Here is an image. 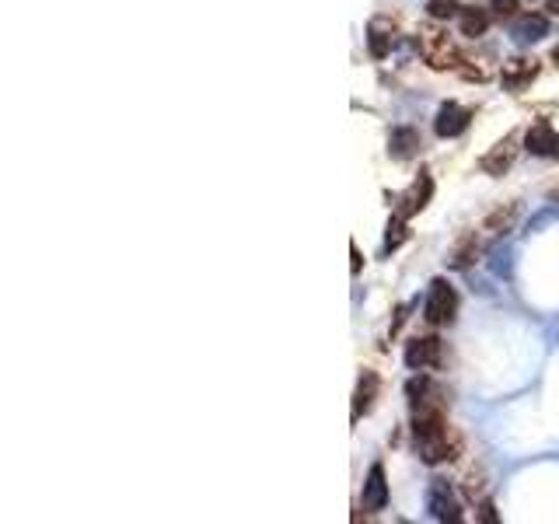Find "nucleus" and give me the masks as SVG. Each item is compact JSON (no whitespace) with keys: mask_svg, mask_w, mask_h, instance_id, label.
Returning a JSON list of instances; mask_svg holds the SVG:
<instances>
[{"mask_svg":"<svg viewBox=\"0 0 559 524\" xmlns=\"http://www.w3.org/2000/svg\"><path fill=\"white\" fill-rule=\"evenodd\" d=\"M416 50L430 70H461V63H465V57L447 39V32H441L437 25H423L416 32Z\"/></svg>","mask_w":559,"mask_h":524,"instance_id":"obj_1","label":"nucleus"},{"mask_svg":"<svg viewBox=\"0 0 559 524\" xmlns=\"http://www.w3.org/2000/svg\"><path fill=\"white\" fill-rule=\"evenodd\" d=\"M454 311H458V293L447 280H434L430 291H427V301H423V318L430 325H447L454 322Z\"/></svg>","mask_w":559,"mask_h":524,"instance_id":"obj_2","label":"nucleus"},{"mask_svg":"<svg viewBox=\"0 0 559 524\" xmlns=\"http://www.w3.org/2000/svg\"><path fill=\"white\" fill-rule=\"evenodd\" d=\"M445 360V343L437 336H420L405 347V367L413 371H437Z\"/></svg>","mask_w":559,"mask_h":524,"instance_id":"obj_3","label":"nucleus"},{"mask_svg":"<svg viewBox=\"0 0 559 524\" xmlns=\"http://www.w3.org/2000/svg\"><path fill=\"white\" fill-rule=\"evenodd\" d=\"M427 511H430V518L434 521H461V507H458V500H454V493H451V486H447L445 479H434L430 482V489H427Z\"/></svg>","mask_w":559,"mask_h":524,"instance_id":"obj_4","label":"nucleus"},{"mask_svg":"<svg viewBox=\"0 0 559 524\" xmlns=\"http://www.w3.org/2000/svg\"><path fill=\"white\" fill-rule=\"evenodd\" d=\"M468 122H472V113H468V109H461L458 102H445V106L437 109V119H434V133H437L441 140H454V137H461V133L468 129Z\"/></svg>","mask_w":559,"mask_h":524,"instance_id":"obj_5","label":"nucleus"},{"mask_svg":"<svg viewBox=\"0 0 559 524\" xmlns=\"http://www.w3.org/2000/svg\"><path fill=\"white\" fill-rule=\"evenodd\" d=\"M430 196H434V178H430V172H420V178L398 196V214H402V217L420 214V210L430 203Z\"/></svg>","mask_w":559,"mask_h":524,"instance_id":"obj_6","label":"nucleus"},{"mask_svg":"<svg viewBox=\"0 0 559 524\" xmlns=\"http://www.w3.org/2000/svg\"><path fill=\"white\" fill-rule=\"evenodd\" d=\"M535 77H539V63H535V59H528V57L507 59V63H503V70H500V81H503V88H507V91H524Z\"/></svg>","mask_w":559,"mask_h":524,"instance_id":"obj_7","label":"nucleus"},{"mask_svg":"<svg viewBox=\"0 0 559 524\" xmlns=\"http://www.w3.org/2000/svg\"><path fill=\"white\" fill-rule=\"evenodd\" d=\"M420 147H423V140H420V129H413V126H395L389 137V154L395 161H409V158H416L420 154Z\"/></svg>","mask_w":559,"mask_h":524,"instance_id":"obj_8","label":"nucleus"},{"mask_svg":"<svg viewBox=\"0 0 559 524\" xmlns=\"http://www.w3.org/2000/svg\"><path fill=\"white\" fill-rule=\"evenodd\" d=\"M382 392V378L374 371H364L360 381H357V392H353V423H360V416H367L374 399Z\"/></svg>","mask_w":559,"mask_h":524,"instance_id":"obj_9","label":"nucleus"},{"mask_svg":"<svg viewBox=\"0 0 559 524\" xmlns=\"http://www.w3.org/2000/svg\"><path fill=\"white\" fill-rule=\"evenodd\" d=\"M556 129L549 122H535L528 133H524V151L535 154V158H553L556 154Z\"/></svg>","mask_w":559,"mask_h":524,"instance_id":"obj_10","label":"nucleus"},{"mask_svg":"<svg viewBox=\"0 0 559 524\" xmlns=\"http://www.w3.org/2000/svg\"><path fill=\"white\" fill-rule=\"evenodd\" d=\"M514 158H517V137H503L490 154H483L479 168H483L486 175H503L510 165H514Z\"/></svg>","mask_w":559,"mask_h":524,"instance_id":"obj_11","label":"nucleus"},{"mask_svg":"<svg viewBox=\"0 0 559 524\" xmlns=\"http://www.w3.org/2000/svg\"><path fill=\"white\" fill-rule=\"evenodd\" d=\"M364 507L367 511H385L389 507V482H385V468L371 465L367 472V482H364Z\"/></svg>","mask_w":559,"mask_h":524,"instance_id":"obj_12","label":"nucleus"},{"mask_svg":"<svg viewBox=\"0 0 559 524\" xmlns=\"http://www.w3.org/2000/svg\"><path fill=\"white\" fill-rule=\"evenodd\" d=\"M420 448V458L427 462V465H445V462H454L458 458V451H461V444L447 434L441 441H430V444H416Z\"/></svg>","mask_w":559,"mask_h":524,"instance_id":"obj_13","label":"nucleus"},{"mask_svg":"<svg viewBox=\"0 0 559 524\" xmlns=\"http://www.w3.org/2000/svg\"><path fill=\"white\" fill-rule=\"evenodd\" d=\"M490 18H493V14L483 11V7H461V11H458V28H461V35L479 39V35H486Z\"/></svg>","mask_w":559,"mask_h":524,"instance_id":"obj_14","label":"nucleus"},{"mask_svg":"<svg viewBox=\"0 0 559 524\" xmlns=\"http://www.w3.org/2000/svg\"><path fill=\"white\" fill-rule=\"evenodd\" d=\"M546 32H549V21H546V14H524V18L514 25V35H517V43H539Z\"/></svg>","mask_w":559,"mask_h":524,"instance_id":"obj_15","label":"nucleus"},{"mask_svg":"<svg viewBox=\"0 0 559 524\" xmlns=\"http://www.w3.org/2000/svg\"><path fill=\"white\" fill-rule=\"evenodd\" d=\"M405 238H409V231H405V217H402V214H395V217L389 221V228H385V252L402 248V245H405Z\"/></svg>","mask_w":559,"mask_h":524,"instance_id":"obj_16","label":"nucleus"},{"mask_svg":"<svg viewBox=\"0 0 559 524\" xmlns=\"http://www.w3.org/2000/svg\"><path fill=\"white\" fill-rule=\"evenodd\" d=\"M405 395H409V403H423V399H434L437 388H434V381H430L427 374H420V378H413V381L405 385Z\"/></svg>","mask_w":559,"mask_h":524,"instance_id":"obj_17","label":"nucleus"},{"mask_svg":"<svg viewBox=\"0 0 559 524\" xmlns=\"http://www.w3.org/2000/svg\"><path fill=\"white\" fill-rule=\"evenodd\" d=\"M514 217H517V207H514V203H507V207L493 210V214L486 217V231H493V234L507 231V228L514 224Z\"/></svg>","mask_w":559,"mask_h":524,"instance_id":"obj_18","label":"nucleus"},{"mask_svg":"<svg viewBox=\"0 0 559 524\" xmlns=\"http://www.w3.org/2000/svg\"><path fill=\"white\" fill-rule=\"evenodd\" d=\"M367 46H371V57L385 59L391 53V35H385L378 25H371V32H367Z\"/></svg>","mask_w":559,"mask_h":524,"instance_id":"obj_19","label":"nucleus"},{"mask_svg":"<svg viewBox=\"0 0 559 524\" xmlns=\"http://www.w3.org/2000/svg\"><path fill=\"white\" fill-rule=\"evenodd\" d=\"M427 11H430V18H434V21H447V18H458L461 4H458V0H430V4H427Z\"/></svg>","mask_w":559,"mask_h":524,"instance_id":"obj_20","label":"nucleus"},{"mask_svg":"<svg viewBox=\"0 0 559 524\" xmlns=\"http://www.w3.org/2000/svg\"><path fill=\"white\" fill-rule=\"evenodd\" d=\"M476 248H479V245H476V234H472V238H465V241H461V248L454 252L451 266H454V270H465V266L476 259Z\"/></svg>","mask_w":559,"mask_h":524,"instance_id":"obj_21","label":"nucleus"},{"mask_svg":"<svg viewBox=\"0 0 559 524\" xmlns=\"http://www.w3.org/2000/svg\"><path fill=\"white\" fill-rule=\"evenodd\" d=\"M490 14L493 18H514L517 14V0H490Z\"/></svg>","mask_w":559,"mask_h":524,"instance_id":"obj_22","label":"nucleus"},{"mask_svg":"<svg viewBox=\"0 0 559 524\" xmlns=\"http://www.w3.org/2000/svg\"><path fill=\"white\" fill-rule=\"evenodd\" d=\"M479 521H486V524L500 521V518H497V507H493L490 500H483V507H479Z\"/></svg>","mask_w":559,"mask_h":524,"instance_id":"obj_23","label":"nucleus"},{"mask_svg":"<svg viewBox=\"0 0 559 524\" xmlns=\"http://www.w3.org/2000/svg\"><path fill=\"white\" fill-rule=\"evenodd\" d=\"M360 266H364V259H360V248L353 245V273H360Z\"/></svg>","mask_w":559,"mask_h":524,"instance_id":"obj_24","label":"nucleus"},{"mask_svg":"<svg viewBox=\"0 0 559 524\" xmlns=\"http://www.w3.org/2000/svg\"><path fill=\"white\" fill-rule=\"evenodd\" d=\"M546 7H549V14H556L559 18V0H546Z\"/></svg>","mask_w":559,"mask_h":524,"instance_id":"obj_25","label":"nucleus"},{"mask_svg":"<svg viewBox=\"0 0 559 524\" xmlns=\"http://www.w3.org/2000/svg\"><path fill=\"white\" fill-rule=\"evenodd\" d=\"M553 59H556V63H559V46H556V50H553Z\"/></svg>","mask_w":559,"mask_h":524,"instance_id":"obj_26","label":"nucleus"},{"mask_svg":"<svg viewBox=\"0 0 559 524\" xmlns=\"http://www.w3.org/2000/svg\"><path fill=\"white\" fill-rule=\"evenodd\" d=\"M553 158H556V161H559V137H556V154H553Z\"/></svg>","mask_w":559,"mask_h":524,"instance_id":"obj_27","label":"nucleus"}]
</instances>
